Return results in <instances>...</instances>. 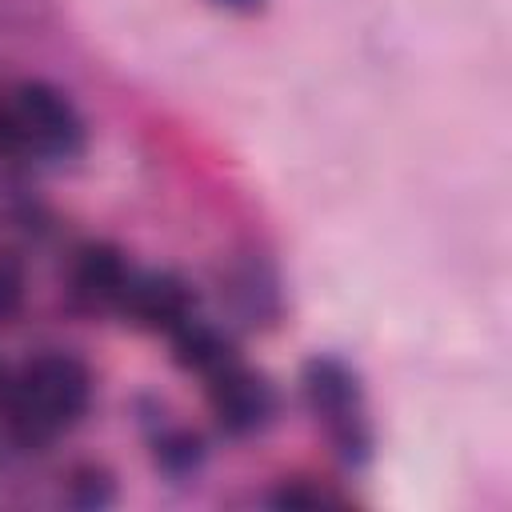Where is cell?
Masks as SVG:
<instances>
[{
    "label": "cell",
    "mask_w": 512,
    "mask_h": 512,
    "mask_svg": "<svg viewBox=\"0 0 512 512\" xmlns=\"http://www.w3.org/2000/svg\"><path fill=\"white\" fill-rule=\"evenodd\" d=\"M92 396L96 380L80 356L60 348L36 352L12 372H0L4 436L24 452H40L88 416Z\"/></svg>",
    "instance_id": "cell-1"
},
{
    "label": "cell",
    "mask_w": 512,
    "mask_h": 512,
    "mask_svg": "<svg viewBox=\"0 0 512 512\" xmlns=\"http://www.w3.org/2000/svg\"><path fill=\"white\" fill-rule=\"evenodd\" d=\"M88 144V124L68 92L48 80H16L0 96V160L60 164Z\"/></svg>",
    "instance_id": "cell-2"
},
{
    "label": "cell",
    "mask_w": 512,
    "mask_h": 512,
    "mask_svg": "<svg viewBox=\"0 0 512 512\" xmlns=\"http://www.w3.org/2000/svg\"><path fill=\"white\" fill-rule=\"evenodd\" d=\"M300 388L308 412L332 440L336 456L348 464H364L372 456V424L356 368L332 352H316L300 368Z\"/></svg>",
    "instance_id": "cell-3"
},
{
    "label": "cell",
    "mask_w": 512,
    "mask_h": 512,
    "mask_svg": "<svg viewBox=\"0 0 512 512\" xmlns=\"http://www.w3.org/2000/svg\"><path fill=\"white\" fill-rule=\"evenodd\" d=\"M204 396H208V412H212L216 428L228 436H256L280 412L276 384L244 360H232L220 372H212L204 380Z\"/></svg>",
    "instance_id": "cell-4"
},
{
    "label": "cell",
    "mask_w": 512,
    "mask_h": 512,
    "mask_svg": "<svg viewBox=\"0 0 512 512\" xmlns=\"http://www.w3.org/2000/svg\"><path fill=\"white\" fill-rule=\"evenodd\" d=\"M116 312L140 332H172L196 312V292L176 272H132Z\"/></svg>",
    "instance_id": "cell-5"
},
{
    "label": "cell",
    "mask_w": 512,
    "mask_h": 512,
    "mask_svg": "<svg viewBox=\"0 0 512 512\" xmlns=\"http://www.w3.org/2000/svg\"><path fill=\"white\" fill-rule=\"evenodd\" d=\"M132 264L128 256L112 244V240H88L76 248L72 268H68V292L80 308L92 312H116L128 280H132Z\"/></svg>",
    "instance_id": "cell-6"
},
{
    "label": "cell",
    "mask_w": 512,
    "mask_h": 512,
    "mask_svg": "<svg viewBox=\"0 0 512 512\" xmlns=\"http://www.w3.org/2000/svg\"><path fill=\"white\" fill-rule=\"evenodd\" d=\"M168 344H172L176 368H184V372H192V376H200V380H208V376L220 372L224 364L240 360L232 336H228L220 324L200 320L196 312H192L184 324H176V328L168 332Z\"/></svg>",
    "instance_id": "cell-7"
},
{
    "label": "cell",
    "mask_w": 512,
    "mask_h": 512,
    "mask_svg": "<svg viewBox=\"0 0 512 512\" xmlns=\"http://www.w3.org/2000/svg\"><path fill=\"white\" fill-rule=\"evenodd\" d=\"M224 284H228L224 288L228 304L244 324H272L280 316V280L264 260L248 256V260L232 264Z\"/></svg>",
    "instance_id": "cell-8"
},
{
    "label": "cell",
    "mask_w": 512,
    "mask_h": 512,
    "mask_svg": "<svg viewBox=\"0 0 512 512\" xmlns=\"http://www.w3.org/2000/svg\"><path fill=\"white\" fill-rule=\"evenodd\" d=\"M204 456H208V448H204L200 432H192L184 424H164V428L152 432V464L172 480H184V476L200 472Z\"/></svg>",
    "instance_id": "cell-9"
},
{
    "label": "cell",
    "mask_w": 512,
    "mask_h": 512,
    "mask_svg": "<svg viewBox=\"0 0 512 512\" xmlns=\"http://www.w3.org/2000/svg\"><path fill=\"white\" fill-rule=\"evenodd\" d=\"M116 500V484L104 468L96 464H80L72 476H68V504L76 508H104Z\"/></svg>",
    "instance_id": "cell-10"
},
{
    "label": "cell",
    "mask_w": 512,
    "mask_h": 512,
    "mask_svg": "<svg viewBox=\"0 0 512 512\" xmlns=\"http://www.w3.org/2000/svg\"><path fill=\"white\" fill-rule=\"evenodd\" d=\"M28 300V268L16 252H0V324L16 320Z\"/></svg>",
    "instance_id": "cell-11"
},
{
    "label": "cell",
    "mask_w": 512,
    "mask_h": 512,
    "mask_svg": "<svg viewBox=\"0 0 512 512\" xmlns=\"http://www.w3.org/2000/svg\"><path fill=\"white\" fill-rule=\"evenodd\" d=\"M276 508H320V504H336V496L320 492V488H308V484H280L272 496H268Z\"/></svg>",
    "instance_id": "cell-12"
},
{
    "label": "cell",
    "mask_w": 512,
    "mask_h": 512,
    "mask_svg": "<svg viewBox=\"0 0 512 512\" xmlns=\"http://www.w3.org/2000/svg\"><path fill=\"white\" fill-rule=\"evenodd\" d=\"M216 4L236 8V12H260V8H264V0H216Z\"/></svg>",
    "instance_id": "cell-13"
}]
</instances>
